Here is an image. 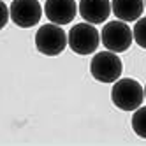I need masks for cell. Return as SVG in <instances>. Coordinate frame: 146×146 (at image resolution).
Returning <instances> with one entry per match:
<instances>
[{
	"label": "cell",
	"mask_w": 146,
	"mask_h": 146,
	"mask_svg": "<svg viewBox=\"0 0 146 146\" xmlns=\"http://www.w3.org/2000/svg\"><path fill=\"white\" fill-rule=\"evenodd\" d=\"M111 100L121 111H135L144 100V88L132 78H121L113 83Z\"/></svg>",
	"instance_id": "1"
},
{
	"label": "cell",
	"mask_w": 146,
	"mask_h": 146,
	"mask_svg": "<svg viewBox=\"0 0 146 146\" xmlns=\"http://www.w3.org/2000/svg\"><path fill=\"white\" fill-rule=\"evenodd\" d=\"M69 46L67 34L62 30L60 25L46 23L42 25L35 34V48L39 53L46 56H56Z\"/></svg>",
	"instance_id": "2"
},
{
	"label": "cell",
	"mask_w": 146,
	"mask_h": 146,
	"mask_svg": "<svg viewBox=\"0 0 146 146\" xmlns=\"http://www.w3.org/2000/svg\"><path fill=\"white\" fill-rule=\"evenodd\" d=\"M69 48L78 55L95 53L100 44V32L92 23H76L67 34Z\"/></svg>",
	"instance_id": "3"
},
{
	"label": "cell",
	"mask_w": 146,
	"mask_h": 146,
	"mask_svg": "<svg viewBox=\"0 0 146 146\" xmlns=\"http://www.w3.org/2000/svg\"><path fill=\"white\" fill-rule=\"evenodd\" d=\"M90 72L100 83H114L121 76L123 64L118 58V53H113L109 49L99 51L90 62Z\"/></svg>",
	"instance_id": "4"
},
{
	"label": "cell",
	"mask_w": 146,
	"mask_h": 146,
	"mask_svg": "<svg viewBox=\"0 0 146 146\" xmlns=\"http://www.w3.org/2000/svg\"><path fill=\"white\" fill-rule=\"evenodd\" d=\"M132 39H134L132 28L127 25V21H121V19L108 21L100 32V40L104 48L113 51V53L127 51L132 44Z\"/></svg>",
	"instance_id": "5"
},
{
	"label": "cell",
	"mask_w": 146,
	"mask_h": 146,
	"mask_svg": "<svg viewBox=\"0 0 146 146\" xmlns=\"http://www.w3.org/2000/svg\"><path fill=\"white\" fill-rule=\"evenodd\" d=\"M11 21L19 28H32L40 21L42 7L37 0H13L9 5Z\"/></svg>",
	"instance_id": "6"
},
{
	"label": "cell",
	"mask_w": 146,
	"mask_h": 146,
	"mask_svg": "<svg viewBox=\"0 0 146 146\" xmlns=\"http://www.w3.org/2000/svg\"><path fill=\"white\" fill-rule=\"evenodd\" d=\"M78 4L76 0H46L44 4V14L51 23L55 25H69L76 18Z\"/></svg>",
	"instance_id": "7"
},
{
	"label": "cell",
	"mask_w": 146,
	"mask_h": 146,
	"mask_svg": "<svg viewBox=\"0 0 146 146\" xmlns=\"http://www.w3.org/2000/svg\"><path fill=\"white\" fill-rule=\"evenodd\" d=\"M111 0H79L78 13L86 23L100 25L111 14Z\"/></svg>",
	"instance_id": "8"
},
{
	"label": "cell",
	"mask_w": 146,
	"mask_h": 146,
	"mask_svg": "<svg viewBox=\"0 0 146 146\" xmlns=\"http://www.w3.org/2000/svg\"><path fill=\"white\" fill-rule=\"evenodd\" d=\"M111 9L121 21H135L143 16L144 0H111Z\"/></svg>",
	"instance_id": "9"
},
{
	"label": "cell",
	"mask_w": 146,
	"mask_h": 146,
	"mask_svg": "<svg viewBox=\"0 0 146 146\" xmlns=\"http://www.w3.org/2000/svg\"><path fill=\"white\" fill-rule=\"evenodd\" d=\"M132 129L139 137L146 139V106H141L132 114Z\"/></svg>",
	"instance_id": "10"
},
{
	"label": "cell",
	"mask_w": 146,
	"mask_h": 146,
	"mask_svg": "<svg viewBox=\"0 0 146 146\" xmlns=\"http://www.w3.org/2000/svg\"><path fill=\"white\" fill-rule=\"evenodd\" d=\"M132 35H134L135 44L143 49H146V16L135 19V25L132 28Z\"/></svg>",
	"instance_id": "11"
},
{
	"label": "cell",
	"mask_w": 146,
	"mask_h": 146,
	"mask_svg": "<svg viewBox=\"0 0 146 146\" xmlns=\"http://www.w3.org/2000/svg\"><path fill=\"white\" fill-rule=\"evenodd\" d=\"M9 19H11V14H9V7L5 5L4 0H0V30H2V28L7 25Z\"/></svg>",
	"instance_id": "12"
},
{
	"label": "cell",
	"mask_w": 146,
	"mask_h": 146,
	"mask_svg": "<svg viewBox=\"0 0 146 146\" xmlns=\"http://www.w3.org/2000/svg\"><path fill=\"white\" fill-rule=\"evenodd\" d=\"M144 99H146V86H144Z\"/></svg>",
	"instance_id": "13"
},
{
	"label": "cell",
	"mask_w": 146,
	"mask_h": 146,
	"mask_svg": "<svg viewBox=\"0 0 146 146\" xmlns=\"http://www.w3.org/2000/svg\"><path fill=\"white\" fill-rule=\"evenodd\" d=\"M144 7H146V0H144Z\"/></svg>",
	"instance_id": "14"
}]
</instances>
